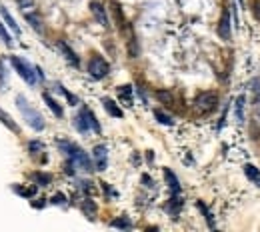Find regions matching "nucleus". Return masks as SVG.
<instances>
[{
  "label": "nucleus",
  "mask_w": 260,
  "mask_h": 232,
  "mask_svg": "<svg viewBox=\"0 0 260 232\" xmlns=\"http://www.w3.org/2000/svg\"><path fill=\"white\" fill-rule=\"evenodd\" d=\"M250 92H252V98H254V110L260 116V78H254L250 82Z\"/></svg>",
  "instance_id": "obj_10"
},
{
  "label": "nucleus",
  "mask_w": 260,
  "mask_h": 232,
  "mask_svg": "<svg viewBox=\"0 0 260 232\" xmlns=\"http://www.w3.org/2000/svg\"><path fill=\"white\" fill-rule=\"evenodd\" d=\"M164 178H166V182H168V186H170V190L174 192V194H178V192H180V182H178L176 174L166 168V170H164Z\"/></svg>",
  "instance_id": "obj_13"
},
{
  "label": "nucleus",
  "mask_w": 260,
  "mask_h": 232,
  "mask_svg": "<svg viewBox=\"0 0 260 232\" xmlns=\"http://www.w3.org/2000/svg\"><path fill=\"white\" fill-rule=\"evenodd\" d=\"M216 106H218V94L208 90V92H200L194 100V108L200 114H210Z\"/></svg>",
  "instance_id": "obj_2"
},
{
  "label": "nucleus",
  "mask_w": 260,
  "mask_h": 232,
  "mask_svg": "<svg viewBox=\"0 0 260 232\" xmlns=\"http://www.w3.org/2000/svg\"><path fill=\"white\" fill-rule=\"evenodd\" d=\"M180 206H182V202H180V198H178V194H176L174 198H172V200H170V206H168V210H170V212H172V214H178V210H180Z\"/></svg>",
  "instance_id": "obj_22"
},
{
  "label": "nucleus",
  "mask_w": 260,
  "mask_h": 232,
  "mask_svg": "<svg viewBox=\"0 0 260 232\" xmlns=\"http://www.w3.org/2000/svg\"><path fill=\"white\" fill-rule=\"evenodd\" d=\"M28 148H30V152H40V150H44V144H42V142H38V140H32L30 144H28Z\"/></svg>",
  "instance_id": "obj_26"
},
{
  "label": "nucleus",
  "mask_w": 260,
  "mask_h": 232,
  "mask_svg": "<svg viewBox=\"0 0 260 232\" xmlns=\"http://www.w3.org/2000/svg\"><path fill=\"white\" fill-rule=\"evenodd\" d=\"M104 108H106V112L110 114V116H114V118H122V110L116 106V102H112L110 98H104Z\"/></svg>",
  "instance_id": "obj_15"
},
{
  "label": "nucleus",
  "mask_w": 260,
  "mask_h": 232,
  "mask_svg": "<svg viewBox=\"0 0 260 232\" xmlns=\"http://www.w3.org/2000/svg\"><path fill=\"white\" fill-rule=\"evenodd\" d=\"M0 122H2L4 126H6V128H10L12 132H18V124L12 120V116L10 114H6L2 108H0Z\"/></svg>",
  "instance_id": "obj_16"
},
{
  "label": "nucleus",
  "mask_w": 260,
  "mask_h": 232,
  "mask_svg": "<svg viewBox=\"0 0 260 232\" xmlns=\"http://www.w3.org/2000/svg\"><path fill=\"white\" fill-rule=\"evenodd\" d=\"M20 10H22V14L26 12H34V0H16Z\"/></svg>",
  "instance_id": "obj_20"
},
{
  "label": "nucleus",
  "mask_w": 260,
  "mask_h": 232,
  "mask_svg": "<svg viewBox=\"0 0 260 232\" xmlns=\"http://www.w3.org/2000/svg\"><path fill=\"white\" fill-rule=\"evenodd\" d=\"M80 114L84 116V120H86V124H88V128L90 130H94V132H100V124H98V120H96V116L88 110V108H80Z\"/></svg>",
  "instance_id": "obj_11"
},
{
  "label": "nucleus",
  "mask_w": 260,
  "mask_h": 232,
  "mask_svg": "<svg viewBox=\"0 0 260 232\" xmlns=\"http://www.w3.org/2000/svg\"><path fill=\"white\" fill-rule=\"evenodd\" d=\"M34 72H36V78H40V80H44V74H42V68L34 66Z\"/></svg>",
  "instance_id": "obj_32"
},
{
  "label": "nucleus",
  "mask_w": 260,
  "mask_h": 232,
  "mask_svg": "<svg viewBox=\"0 0 260 232\" xmlns=\"http://www.w3.org/2000/svg\"><path fill=\"white\" fill-rule=\"evenodd\" d=\"M110 226H114V228H130V226H132V224H130V220L128 218H116V220H112L110 222Z\"/></svg>",
  "instance_id": "obj_24"
},
{
  "label": "nucleus",
  "mask_w": 260,
  "mask_h": 232,
  "mask_svg": "<svg viewBox=\"0 0 260 232\" xmlns=\"http://www.w3.org/2000/svg\"><path fill=\"white\" fill-rule=\"evenodd\" d=\"M218 34L222 36V40H230V12H228V10H224L222 16H220Z\"/></svg>",
  "instance_id": "obj_8"
},
{
  "label": "nucleus",
  "mask_w": 260,
  "mask_h": 232,
  "mask_svg": "<svg viewBox=\"0 0 260 232\" xmlns=\"http://www.w3.org/2000/svg\"><path fill=\"white\" fill-rule=\"evenodd\" d=\"M236 118L238 120H244V96H238L236 98Z\"/></svg>",
  "instance_id": "obj_19"
},
{
  "label": "nucleus",
  "mask_w": 260,
  "mask_h": 232,
  "mask_svg": "<svg viewBox=\"0 0 260 232\" xmlns=\"http://www.w3.org/2000/svg\"><path fill=\"white\" fill-rule=\"evenodd\" d=\"M24 18L28 20V24L38 32V34H42V32H44V26H42V20H40V16L36 14V12H26L24 14Z\"/></svg>",
  "instance_id": "obj_12"
},
{
  "label": "nucleus",
  "mask_w": 260,
  "mask_h": 232,
  "mask_svg": "<svg viewBox=\"0 0 260 232\" xmlns=\"http://www.w3.org/2000/svg\"><path fill=\"white\" fill-rule=\"evenodd\" d=\"M108 72H110V64L102 58V56H92L88 62V74L96 80H102Z\"/></svg>",
  "instance_id": "obj_4"
},
{
  "label": "nucleus",
  "mask_w": 260,
  "mask_h": 232,
  "mask_svg": "<svg viewBox=\"0 0 260 232\" xmlns=\"http://www.w3.org/2000/svg\"><path fill=\"white\" fill-rule=\"evenodd\" d=\"M156 96H158L162 102H166V104H170V102H172V94H170V92H166V90H160V92H156Z\"/></svg>",
  "instance_id": "obj_27"
},
{
  "label": "nucleus",
  "mask_w": 260,
  "mask_h": 232,
  "mask_svg": "<svg viewBox=\"0 0 260 232\" xmlns=\"http://www.w3.org/2000/svg\"><path fill=\"white\" fill-rule=\"evenodd\" d=\"M252 16L256 20H260V0H254L252 2Z\"/></svg>",
  "instance_id": "obj_28"
},
{
  "label": "nucleus",
  "mask_w": 260,
  "mask_h": 232,
  "mask_svg": "<svg viewBox=\"0 0 260 232\" xmlns=\"http://www.w3.org/2000/svg\"><path fill=\"white\" fill-rule=\"evenodd\" d=\"M154 116L158 118V122H162V124H166V126H170V124H172V118H170L168 114H164L162 110H154Z\"/></svg>",
  "instance_id": "obj_25"
},
{
  "label": "nucleus",
  "mask_w": 260,
  "mask_h": 232,
  "mask_svg": "<svg viewBox=\"0 0 260 232\" xmlns=\"http://www.w3.org/2000/svg\"><path fill=\"white\" fill-rule=\"evenodd\" d=\"M92 158H94V166H96V170H106V166H108V150H106V146H104V144L94 146V150H92Z\"/></svg>",
  "instance_id": "obj_5"
},
{
  "label": "nucleus",
  "mask_w": 260,
  "mask_h": 232,
  "mask_svg": "<svg viewBox=\"0 0 260 232\" xmlns=\"http://www.w3.org/2000/svg\"><path fill=\"white\" fill-rule=\"evenodd\" d=\"M56 46H58V50L62 52V56L64 58H66V62H68V64H72V66H76L78 68V64H80V60H78V56H76V52L66 44V42H64V40H58L56 42Z\"/></svg>",
  "instance_id": "obj_6"
},
{
  "label": "nucleus",
  "mask_w": 260,
  "mask_h": 232,
  "mask_svg": "<svg viewBox=\"0 0 260 232\" xmlns=\"http://www.w3.org/2000/svg\"><path fill=\"white\" fill-rule=\"evenodd\" d=\"M118 94H120L122 98L128 100V106L132 104V98H130V96H132V88H130V86H120V88H118Z\"/></svg>",
  "instance_id": "obj_23"
},
{
  "label": "nucleus",
  "mask_w": 260,
  "mask_h": 232,
  "mask_svg": "<svg viewBox=\"0 0 260 232\" xmlns=\"http://www.w3.org/2000/svg\"><path fill=\"white\" fill-rule=\"evenodd\" d=\"M34 178H36L38 182H44V186L50 182V176H48V174H40V172H36V174H34Z\"/></svg>",
  "instance_id": "obj_29"
},
{
  "label": "nucleus",
  "mask_w": 260,
  "mask_h": 232,
  "mask_svg": "<svg viewBox=\"0 0 260 232\" xmlns=\"http://www.w3.org/2000/svg\"><path fill=\"white\" fill-rule=\"evenodd\" d=\"M42 98H44V102L48 104V108H50V110H52V112H54L58 118H62V114H64V112H62V106H60V104H58V102H56V100H54V98H52L48 92H44V94H42Z\"/></svg>",
  "instance_id": "obj_14"
},
{
  "label": "nucleus",
  "mask_w": 260,
  "mask_h": 232,
  "mask_svg": "<svg viewBox=\"0 0 260 232\" xmlns=\"http://www.w3.org/2000/svg\"><path fill=\"white\" fill-rule=\"evenodd\" d=\"M16 106H18V110H20V112H22V116H24L26 124L30 126L32 130H36V132L44 130V118H42V114H40L36 108H32V106H30V102H28L22 94H18V96H16Z\"/></svg>",
  "instance_id": "obj_1"
},
{
  "label": "nucleus",
  "mask_w": 260,
  "mask_h": 232,
  "mask_svg": "<svg viewBox=\"0 0 260 232\" xmlns=\"http://www.w3.org/2000/svg\"><path fill=\"white\" fill-rule=\"evenodd\" d=\"M90 10H92V16L96 18V22L102 26V28H108V16H106V10L100 2H92L90 4Z\"/></svg>",
  "instance_id": "obj_7"
},
{
  "label": "nucleus",
  "mask_w": 260,
  "mask_h": 232,
  "mask_svg": "<svg viewBox=\"0 0 260 232\" xmlns=\"http://www.w3.org/2000/svg\"><path fill=\"white\" fill-rule=\"evenodd\" d=\"M52 202L54 204H64V194H54L52 196Z\"/></svg>",
  "instance_id": "obj_30"
},
{
  "label": "nucleus",
  "mask_w": 260,
  "mask_h": 232,
  "mask_svg": "<svg viewBox=\"0 0 260 232\" xmlns=\"http://www.w3.org/2000/svg\"><path fill=\"white\" fill-rule=\"evenodd\" d=\"M82 210L86 212V216H88V218H94V216H96V204H94L92 200H86V202L82 204Z\"/></svg>",
  "instance_id": "obj_18"
},
{
  "label": "nucleus",
  "mask_w": 260,
  "mask_h": 232,
  "mask_svg": "<svg viewBox=\"0 0 260 232\" xmlns=\"http://www.w3.org/2000/svg\"><path fill=\"white\" fill-rule=\"evenodd\" d=\"M0 38H2V42L4 44H8V46H12V36L8 34V30H6V26L0 22Z\"/></svg>",
  "instance_id": "obj_21"
},
{
  "label": "nucleus",
  "mask_w": 260,
  "mask_h": 232,
  "mask_svg": "<svg viewBox=\"0 0 260 232\" xmlns=\"http://www.w3.org/2000/svg\"><path fill=\"white\" fill-rule=\"evenodd\" d=\"M4 84V64H2V60H0V86Z\"/></svg>",
  "instance_id": "obj_31"
},
{
  "label": "nucleus",
  "mask_w": 260,
  "mask_h": 232,
  "mask_svg": "<svg viewBox=\"0 0 260 232\" xmlns=\"http://www.w3.org/2000/svg\"><path fill=\"white\" fill-rule=\"evenodd\" d=\"M244 172H246V176L250 178V180H254L256 184H260V170L256 166H252V164H246L244 166Z\"/></svg>",
  "instance_id": "obj_17"
},
{
  "label": "nucleus",
  "mask_w": 260,
  "mask_h": 232,
  "mask_svg": "<svg viewBox=\"0 0 260 232\" xmlns=\"http://www.w3.org/2000/svg\"><path fill=\"white\" fill-rule=\"evenodd\" d=\"M0 16H2V20H4V22L8 24V28L14 32V36H20V34H22V32H20V26L16 24V20L12 18V14L4 8V6H0Z\"/></svg>",
  "instance_id": "obj_9"
},
{
  "label": "nucleus",
  "mask_w": 260,
  "mask_h": 232,
  "mask_svg": "<svg viewBox=\"0 0 260 232\" xmlns=\"http://www.w3.org/2000/svg\"><path fill=\"white\" fill-rule=\"evenodd\" d=\"M10 64L20 74V78H24L30 86H34V84H36V72H34V66L30 64V62L18 58V56H10Z\"/></svg>",
  "instance_id": "obj_3"
}]
</instances>
